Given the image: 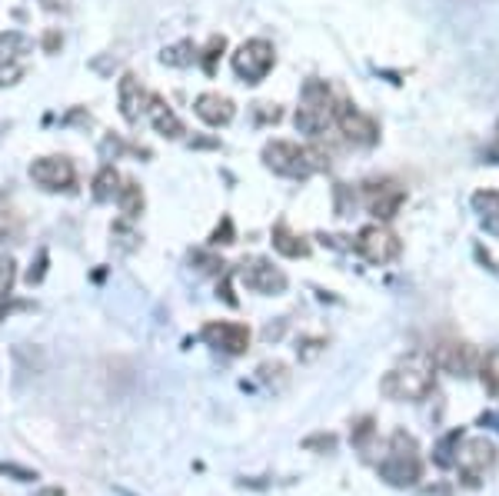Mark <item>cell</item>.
I'll return each instance as SVG.
<instances>
[{"label":"cell","instance_id":"obj_24","mask_svg":"<svg viewBox=\"0 0 499 496\" xmlns=\"http://www.w3.org/2000/svg\"><path fill=\"white\" fill-rule=\"evenodd\" d=\"M24 237V217L17 210H0V244H20Z\"/></svg>","mask_w":499,"mask_h":496},{"label":"cell","instance_id":"obj_37","mask_svg":"<svg viewBox=\"0 0 499 496\" xmlns=\"http://www.w3.org/2000/svg\"><path fill=\"white\" fill-rule=\"evenodd\" d=\"M257 117L260 120H273V124H277V120L283 117V114L277 110V104H273V107H270V104H257Z\"/></svg>","mask_w":499,"mask_h":496},{"label":"cell","instance_id":"obj_20","mask_svg":"<svg viewBox=\"0 0 499 496\" xmlns=\"http://www.w3.org/2000/svg\"><path fill=\"white\" fill-rule=\"evenodd\" d=\"M117 204H120V214L127 220H137V217L144 214V190L137 180H124L120 184V194H117Z\"/></svg>","mask_w":499,"mask_h":496},{"label":"cell","instance_id":"obj_13","mask_svg":"<svg viewBox=\"0 0 499 496\" xmlns=\"http://www.w3.org/2000/svg\"><path fill=\"white\" fill-rule=\"evenodd\" d=\"M403 204H406V190L396 184V180H373V184H366V210H370L376 220H393Z\"/></svg>","mask_w":499,"mask_h":496},{"label":"cell","instance_id":"obj_23","mask_svg":"<svg viewBox=\"0 0 499 496\" xmlns=\"http://www.w3.org/2000/svg\"><path fill=\"white\" fill-rule=\"evenodd\" d=\"M160 60H164L167 67H190L193 60H197V47H193V40H180L173 47H164Z\"/></svg>","mask_w":499,"mask_h":496},{"label":"cell","instance_id":"obj_19","mask_svg":"<svg viewBox=\"0 0 499 496\" xmlns=\"http://www.w3.org/2000/svg\"><path fill=\"white\" fill-rule=\"evenodd\" d=\"M473 207H476L483 227H486L490 234H499V194L496 190H480V194L473 197Z\"/></svg>","mask_w":499,"mask_h":496},{"label":"cell","instance_id":"obj_40","mask_svg":"<svg viewBox=\"0 0 499 496\" xmlns=\"http://www.w3.org/2000/svg\"><path fill=\"white\" fill-rule=\"evenodd\" d=\"M493 157H499V130H496V147H493Z\"/></svg>","mask_w":499,"mask_h":496},{"label":"cell","instance_id":"obj_15","mask_svg":"<svg viewBox=\"0 0 499 496\" xmlns=\"http://www.w3.org/2000/svg\"><path fill=\"white\" fill-rule=\"evenodd\" d=\"M193 114H197L203 124L227 127L233 117H237V104H233L230 97L217 94V90H210V94H200V97L193 100Z\"/></svg>","mask_w":499,"mask_h":496},{"label":"cell","instance_id":"obj_28","mask_svg":"<svg viewBox=\"0 0 499 496\" xmlns=\"http://www.w3.org/2000/svg\"><path fill=\"white\" fill-rule=\"evenodd\" d=\"M333 197H336V214H340V217H346L356 207V194L346 184H336Z\"/></svg>","mask_w":499,"mask_h":496},{"label":"cell","instance_id":"obj_7","mask_svg":"<svg viewBox=\"0 0 499 496\" xmlns=\"http://www.w3.org/2000/svg\"><path fill=\"white\" fill-rule=\"evenodd\" d=\"M30 180H34L40 190H50V194L74 190V184H77V167H74V160L64 154L40 157V160L30 164Z\"/></svg>","mask_w":499,"mask_h":496},{"label":"cell","instance_id":"obj_35","mask_svg":"<svg viewBox=\"0 0 499 496\" xmlns=\"http://www.w3.org/2000/svg\"><path fill=\"white\" fill-rule=\"evenodd\" d=\"M0 473H10V477H17V480H37V473H30V470H20V467H14V463H0Z\"/></svg>","mask_w":499,"mask_h":496},{"label":"cell","instance_id":"obj_12","mask_svg":"<svg viewBox=\"0 0 499 496\" xmlns=\"http://www.w3.org/2000/svg\"><path fill=\"white\" fill-rule=\"evenodd\" d=\"M203 343L213 347V350H223L230 357H240L250 350V330L243 323H230V320H210L200 330Z\"/></svg>","mask_w":499,"mask_h":496},{"label":"cell","instance_id":"obj_3","mask_svg":"<svg viewBox=\"0 0 499 496\" xmlns=\"http://www.w3.org/2000/svg\"><path fill=\"white\" fill-rule=\"evenodd\" d=\"M336 117V97L333 90L323 84V80H307L303 84V97H300V107H297V124L300 134H310V137H320L333 124Z\"/></svg>","mask_w":499,"mask_h":496},{"label":"cell","instance_id":"obj_17","mask_svg":"<svg viewBox=\"0 0 499 496\" xmlns=\"http://www.w3.org/2000/svg\"><path fill=\"white\" fill-rule=\"evenodd\" d=\"M120 184H124L120 170H117L114 164H104L100 170H97L94 184H90V194H94V200L107 204V200H117V194H120Z\"/></svg>","mask_w":499,"mask_h":496},{"label":"cell","instance_id":"obj_4","mask_svg":"<svg viewBox=\"0 0 499 496\" xmlns=\"http://www.w3.org/2000/svg\"><path fill=\"white\" fill-rule=\"evenodd\" d=\"M230 64H233V74H237L243 84H260V80H267L270 70L277 67V50L263 37L243 40L240 47L233 50Z\"/></svg>","mask_w":499,"mask_h":496},{"label":"cell","instance_id":"obj_29","mask_svg":"<svg viewBox=\"0 0 499 496\" xmlns=\"http://www.w3.org/2000/svg\"><path fill=\"white\" fill-rule=\"evenodd\" d=\"M233 240H237V234H233V220H230V217H223L220 227L213 230L210 244H213V247H230Z\"/></svg>","mask_w":499,"mask_h":496},{"label":"cell","instance_id":"obj_32","mask_svg":"<svg viewBox=\"0 0 499 496\" xmlns=\"http://www.w3.org/2000/svg\"><path fill=\"white\" fill-rule=\"evenodd\" d=\"M323 347H327V340H303V343L297 347L300 360H313V357H317V353L323 350Z\"/></svg>","mask_w":499,"mask_h":496},{"label":"cell","instance_id":"obj_25","mask_svg":"<svg viewBox=\"0 0 499 496\" xmlns=\"http://www.w3.org/2000/svg\"><path fill=\"white\" fill-rule=\"evenodd\" d=\"M14 283H17V263H14V257L0 253V300L14 290Z\"/></svg>","mask_w":499,"mask_h":496},{"label":"cell","instance_id":"obj_39","mask_svg":"<svg viewBox=\"0 0 499 496\" xmlns=\"http://www.w3.org/2000/svg\"><path fill=\"white\" fill-rule=\"evenodd\" d=\"M37 496H64V490L54 487V490H44V493H37Z\"/></svg>","mask_w":499,"mask_h":496},{"label":"cell","instance_id":"obj_5","mask_svg":"<svg viewBox=\"0 0 499 496\" xmlns=\"http://www.w3.org/2000/svg\"><path fill=\"white\" fill-rule=\"evenodd\" d=\"M263 164H267V170H273L280 177H290V180H307L313 174L310 150L293 144V140H270L263 147Z\"/></svg>","mask_w":499,"mask_h":496},{"label":"cell","instance_id":"obj_27","mask_svg":"<svg viewBox=\"0 0 499 496\" xmlns=\"http://www.w3.org/2000/svg\"><path fill=\"white\" fill-rule=\"evenodd\" d=\"M350 437H353V443L360 450L366 447V443H370V437H373V417H360L353 423V430H350Z\"/></svg>","mask_w":499,"mask_h":496},{"label":"cell","instance_id":"obj_26","mask_svg":"<svg viewBox=\"0 0 499 496\" xmlns=\"http://www.w3.org/2000/svg\"><path fill=\"white\" fill-rule=\"evenodd\" d=\"M223 47H227V40L223 37H210V44H207V50H203V70H207V74H213V70H217V57H220L223 54Z\"/></svg>","mask_w":499,"mask_h":496},{"label":"cell","instance_id":"obj_34","mask_svg":"<svg viewBox=\"0 0 499 496\" xmlns=\"http://www.w3.org/2000/svg\"><path fill=\"white\" fill-rule=\"evenodd\" d=\"M40 47H44V54H57V50L64 47L60 30H47V34H44V40H40Z\"/></svg>","mask_w":499,"mask_h":496},{"label":"cell","instance_id":"obj_22","mask_svg":"<svg viewBox=\"0 0 499 496\" xmlns=\"http://www.w3.org/2000/svg\"><path fill=\"white\" fill-rule=\"evenodd\" d=\"M460 443H463V427L450 430V433L436 443V450H433V453H436V457H433L436 460V467H453V463H456V450H460Z\"/></svg>","mask_w":499,"mask_h":496},{"label":"cell","instance_id":"obj_16","mask_svg":"<svg viewBox=\"0 0 499 496\" xmlns=\"http://www.w3.org/2000/svg\"><path fill=\"white\" fill-rule=\"evenodd\" d=\"M147 117H150V124H154L157 134L170 137V140H177V137H183V120L173 114V107L167 104L164 97H157V94H150V104H147Z\"/></svg>","mask_w":499,"mask_h":496},{"label":"cell","instance_id":"obj_9","mask_svg":"<svg viewBox=\"0 0 499 496\" xmlns=\"http://www.w3.org/2000/svg\"><path fill=\"white\" fill-rule=\"evenodd\" d=\"M433 363L440 367V370L453 373V377H473V373L480 370V350L466 340H440L433 347Z\"/></svg>","mask_w":499,"mask_h":496},{"label":"cell","instance_id":"obj_30","mask_svg":"<svg viewBox=\"0 0 499 496\" xmlns=\"http://www.w3.org/2000/svg\"><path fill=\"white\" fill-rule=\"evenodd\" d=\"M303 450H320V453H333L336 437L333 433H313V437L303 440Z\"/></svg>","mask_w":499,"mask_h":496},{"label":"cell","instance_id":"obj_21","mask_svg":"<svg viewBox=\"0 0 499 496\" xmlns=\"http://www.w3.org/2000/svg\"><path fill=\"white\" fill-rule=\"evenodd\" d=\"M30 50V37L20 30H4L0 34V64H17V57H24Z\"/></svg>","mask_w":499,"mask_h":496},{"label":"cell","instance_id":"obj_31","mask_svg":"<svg viewBox=\"0 0 499 496\" xmlns=\"http://www.w3.org/2000/svg\"><path fill=\"white\" fill-rule=\"evenodd\" d=\"M110 234H114V237H120V240H117V244L124 247V250H134V247H137V240H140V237H137L134 230H130V227H127V224H114V230H110Z\"/></svg>","mask_w":499,"mask_h":496},{"label":"cell","instance_id":"obj_2","mask_svg":"<svg viewBox=\"0 0 499 496\" xmlns=\"http://www.w3.org/2000/svg\"><path fill=\"white\" fill-rule=\"evenodd\" d=\"M380 480H386L390 487H416L423 480V457L416 440L406 433V430H396L390 437V453L380 463Z\"/></svg>","mask_w":499,"mask_h":496},{"label":"cell","instance_id":"obj_36","mask_svg":"<svg viewBox=\"0 0 499 496\" xmlns=\"http://www.w3.org/2000/svg\"><path fill=\"white\" fill-rule=\"evenodd\" d=\"M193 260L200 263V270H220L223 260H217V257H207V253H193Z\"/></svg>","mask_w":499,"mask_h":496},{"label":"cell","instance_id":"obj_18","mask_svg":"<svg viewBox=\"0 0 499 496\" xmlns=\"http://www.w3.org/2000/svg\"><path fill=\"white\" fill-rule=\"evenodd\" d=\"M273 250L290 257V260H297V257H310V244L303 237H297L290 230L287 224H277L273 227Z\"/></svg>","mask_w":499,"mask_h":496},{"label":"cell","instance_id":"obj_1","mask_svg":"<svg viewBox=\"0 0 499 496\" xmlns=\"http://www.w3.org/2000/svg\"><path fill=\"white\" fill-rule=\"evenodd\" d=\"M383 397L406 400V403H420L436 390V363L430 353H410L406 360H400L393 370L380 380Z\"/></svg>","mask_w":499,"mask_h":496},{"label":"cell","instance_id":"obj_10","mask_svg":"<svg viewBox=\"0 0 499 496\" xmlns=\"http://www.w3.org/2000/svg\"><path fill=\"white\" fill-rule=\"evenodd\" d=\"M333 124L340 127V134L350 140L353 147H373L380 140V127L370 114H363L353 104H336V117Z\"/></svg>","mask_w":499,"mask_h":496},{"label":"cell","instance_id":"obj_14","mask_svg":"<svg viewBox=\"0 0 499 496\" xmlns=\"http://www.w3.org/2000/svg\"><path fill=\"white\" fill-rule=\"evenodd\" d=\"M117 100H120V114H124L127 124H140V117H147V104H150V94L134 74H124L120 84H117Z\"/></svg>","mask_w":499,"mask_h":496},{"label":"cell","instance_id":"obj_8","mask_svg":"<svg viewBox=\"0 0 499 496\" xmlns=\"http://www.w3.org/2000/svg\"><path fill=\"white\" fill-rule=\"evenodd\" d=\"M353 250L363 257L366 263H373V267H383V263L396 260L403 244H400V237L393 230H386V227L373 224V227H363L353 240Z\"/></svg>","mask_w":499,"mask_h":496},{"label":"cell","instance_id":"obj_6","mask_svg":"<svg viewBox=\"0 0 499 496\" xmlns=\"http://www.w3.org/2000/svg\"><path fill=\"white\" fill-rule=\"evenodd\" d=\"M453 467H460V477L466 487H480V480L496 467V443L486 437L466 440L456 450V463Z\"/></svg>","mask_w":499,"mask_h":496},{"label":"cell","instance_id":"obj_11","mask_svg":"<svg viewBox=\"0 0 499 496\" xmlns=\"http://www.w3.org/2000/svg\"><path fill=\"white\" fill-rule=\"evenodd\" d=\"M240 280L247 283V290L263 293V297H277L287 290V273L263 257H250L240 263Z\"/></svg>","mask_w":499,"mask_h":496},{"label":"cell","instance_id":"obj_33","mask_svg":"<svg viewBox=\"0 0 499 496\" xmlns=\"http://www.w3.org/2000/svg\"><path fill=\"white\" fill-rule=\"evenodd\" d=\"M44 273H47V250H40L37 253V267H30V273H27V283H30V287L44 280Z\"/></svg>","mask_w":499,"mask_h":496},{"label":"cell","instance_id":"obj_38","mask_svg":"<svg viewBox=\"0 0 499 496\" xmlns=\"http://www.w3.org/2000/svg\"><path fill=\"white\" fill-rule=\"evenodd\" d=\"M44 7H47V10H60V7H67V0H44Z\"/></svg>","mask_w":499,"mask_h":496}]
</instances>
